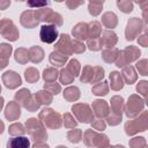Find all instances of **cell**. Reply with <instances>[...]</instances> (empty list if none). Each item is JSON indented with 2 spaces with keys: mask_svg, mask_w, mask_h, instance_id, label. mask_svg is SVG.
Returning <instances> with one entry per match:
<instances>
[{
  "mask_svg": "<svg viewBox=\"0 0 148 148\" xmlns=\"http://www.w3.org/2000/svg\"><path fill=\"white\" fill-rule=\"evenodd\" d=\"M39 37L40 40L47 44H51L53 42L57 40L58 38V30L57 27L52 25V24H45L40 28V32H39Z\"/></svg>",
  "mask_w": 148,
  "mask_h": 148,
  "instance_id": "6da1fadb",
  "label": "cell"
},
{
  "mask_svg": "<svg viewBox=\"0 0 148 148\" xmlns=\"http://www.w3.org/2000/svg\"><path fill=\"white\" fill-rule=\"evenodd\" d=\"M7 148H30V141L27 136H14L8 140Z\"/></svg>",
  "mask_w": 148,
  "mask_h": 148,
  "instance_id": "7a4b0ae2",
  "label": "cell"
},
{
  "mask_svg": "<svg viewBox=\"0 0 148 148\" xmlns=\"http://www.w3.org/2000/svg\"><path fill=\"white\" fill-rule=\"evenodd\" d=\"M2 128H3V124H2L1 121H0V133L2 132Z\"/></svg>",
  "mask_w": 148,
  "mask_h": 148,
  "instance_id": "3957f363",
  "label": "cell"
},
{
  "mask_svg": "<svg viewBox=\"0 0 148 148\" xmlns=\"http://www.w3.org/2000/svg\"><path fill=\"white\" fill-rule=\"evenodd\" d=\"M2 102H3L2 98H0V109H1V106H2Z\"/></svg>",
  "mask_w": 148,
  "mask_h": 148,
  "instance_id": "277c9868",
  "label": "cell"
},
{
  "mask_svg": "<svg viewBox=\"0 0 148 148\" xmlns=\"http://www.w3.org/2000/svg\"><path fill=\"white\" fill-rule=\"evenodd\" d=\"M58 148H66V147H62V146H60V147H58Z\"/></svg>",
  "mask_w": 148,
  "mask_h": 148,
  "instance_id": "5b68a950",
  "label": "cell"
}]
</instances>
